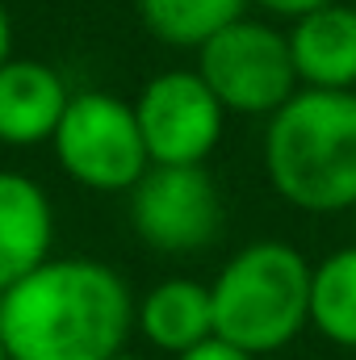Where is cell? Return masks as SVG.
<instances>
[{
    "label": "cell",
    "mask_w": 356,
    "mask_h": 360,
    "mask_svg": "<svg viewBox=\"0 0 356 360\" xmlns=\"http://www.w3.org/2000/svg\"><path fill=\"white\" fill-rule=\"evenodd\" d=\"M126 276L92 256H51L0 293L8 360H113L134 335Z\"/></svg>",
    "instance_id": "1"
},
{
    "label": "cell",
    "mask_w": 356,
    "mask_h": 360,
    "mask_svg": "<svg viewBox=\"0 0 356 360\" xmlns=\"http://www.w3.org/2000/svg\"><path fill=\"white\" fill-rule=\"evenodd\" d=\"M272 193L302 214L356 210V89H298L260 143Z\"/></svg>",
    "instance_id": "2"
},
{
    "label": "cell",
    "mask_w": 356,
    "mask_h": 360,
    "mask_svg": "<svg viewBox=\"0 0 356 360\" xmlns=\"http://www.w3.org/2000/svg\"><path fill=\"white\" fill-rule=\"evenodd\" d=\"M314 264L285 239H256L239 248L210 281L214 335L252 356L289 348L310 327Z\"/></svg>",
    "instance_id": "3"
},
{
    "label": "cell",
    "mask_w": 356,
    "mask_h": 360,
    "mask_svg": "<svg viewBox=\"0 0 356 360\" xmlns=\"http://www.w3.org/2000/svg\"><path fill=\"white\" fill-rule=\"evenodd\" d=\"M51 147L63 176L92 193H130L151 168L134 101L101 89L72 92Z\"/></svg>",
    "instance_id": "4"
},
{
    "label": "cell",
    "mask_w": 356,
    "mask_h": 360,
    "mask_svg": "<svg viewBox=\"0 0 356 360\" xmlns=\"http://www.w3.org/2000/svg\"><path fill=\"white\" fill-rule=\"evenodd\" d=\"M193 55H197L193 68L214 89L222 109L239 117H272L302 89L293 72V55H289V34L272 25L268 17L243 13Z\"/></svg>",
    "instance_id": "5"
},
{
    "label": "cell",
    "mask_w": 356,
    "mask_h": 360,
    "mask_svg": "<svg viewBox=\"0 0 356 360\" xmlns=\"http://www.w3.org/2000/svg\"><path fill=\"white\" fill-rule=\"evenodd\" d=\"M126 197L130 226L151 252L193 256L222 235V193L205 164H151Z\"/></svg>",
    "instance_id": "6"
},
{
    "label": "cell",
    "mask_w": 356,
    "mask_h": 360,
    "mask_svg": "<svg viewBox=\"0 0 356 360\" xmlns=\"http://www.w3.org/2000/svg\"><path fill=\"white\" fill-rule=\"evenodd\" d=\"M151 164H205L227 130V109L197 68H168L134 96Z\"/></svg>",
    "instance_id": "7"
},
{
    "label": "cell",
    "mask_w": 356,
    "mask_h": 360,
    "mask_svg": "<svg viewBox=\"0 0 356 360\" xmlns=\"http://www.w3.org/2000/svg\"><path fill=\"white\" fill-rule=\"evenodd\" d=\"M68 101H72V89L51 63L13 55L0 68V143L4 147L51 143Z\"/></svg>",
    "instance_id": "8"
},
{
    "label": "cell",
    "mask_w": 356,
    "mask_h": 360,
    "mask_svg": "<svg viewBox=\"0 0 356 360\" xmlns=\"http://www.w3.org/2000/svg\"><path fill=\"white\" fill-rule=\"evenodd\" d=\"M55 205L46 188L25 172L0 168V293L25 272L51 260Z\"/></svg>",
    "instance_id": "9"
},
{
    "label": "cell",
    "mask_w": 356,
    "mask_h": 360,
    "mask_svg": "<svg viewBox=\"0 0 356 360\" xmlns=\"http://www.w3.org/2000/svg\"><path fill=\"white\" fill-rule=\"evenodd\" d=\"M289 55L302 89H356V8L331 0L289 21Z\"/></svg>",
    "instance_id": "10"
},
{
    "label": "cell",
    "mask_w": 356,
    "mask_h": 360,
    "mask_svg": "<svg viewBox=\"0 0 356 360\" xmlns=\"http://www.w3.org/2000/svg\"><path fill=\"white\" fill-rule=\"evenodd\" d=\"M134 331L164 356H180L214 335L210 285L193 276H168L134 302Z\"/></svg>",
    "instance_id": "11"
},
{
    "label": "cell",
    "mask_w": 356,
    "mask_h": 360,
    "mask_svg": "<svg viewBox=\"0 0 356 360\" xmlns=\"http://www.w3.org/2000/svg\"><path fill=\"white\" fill-rule=\"evenodd\" d=\"M143 30L172 46V51H197L218 30L239 21L248 13V0H134Z\"/></svg>",
    "instance_id": "12"
},
{
    "label": "cell",
    "mask_w": 356,
    "mask_h": 360,
    "mask_svg": "<svg viewBox=\"0 0 356 360\" xmlns=\"http://www.w3.org/2000/svg\"><path fill=\"white\" fill-rule=\"evenodd\" d=\"M310 327L344 348L356 352V243L336 248L314 264L310 281Z\"/></svg>",
    "instance_id": "13"
},
{
    "label": "cell",
    "mask_w": 356,
    "mask_h": 360,
    "mask_svg": "<svg viewBox=\"0 0 356 360\" xmlns=\"http://www.w3.org/2000/svg\"><path fill=\"white\" fill-rule=\"evenodd\" d=\"M172 360H260L252 356V352H243L239 344H231V340H222V335H210V340H201L197 348H189V352H180Z\"/></svg>",
    "instance_id": "14"
},
{
    "label": "cell",
    "mask_w": 356,
    "mask_h": 360,
    "mask_svg": "<svg viewBox=\"0 0 356 360\" xmlns=\"http://www.w3.org/2000/svg\"><path fill=\"white\" fill-rule=\"evenodd\" d=\"M248 4L260 8L272 21H298V17H306V13H314V8H323L331 0H248Z\"/></svg>",
    "instance_id": "15"
},
{
    "label": "cell",
    "mask_w": 356,
    "mask_h": 360,
    "mask_svg": "<svg viewBox=\"0 0 356 360\" xmlns=\"http://www.w3.org/2000/svg\"><path fill=\"white\" fill-rule=\"evenodd\" d=\"M13 59V17H8V8L0 4V68Z\"/></svg>",
    "instance_id": "16"
},
{
    "label": "cell",
    "mask_w": 356,
    "mask_h": 360,
    "mask_svg": "<svg viewBox=\"0 0 356 360\" xmlns=\"http://www.w3.org/2000/svg\"><path fill=\"white\" fill-rule=\"evenodd\" d=\"M113 360H147V356H134V352H117Z\"/></svg>",
    "instance_id": "17"
},
{
    "label": "cell",
    "mask_w": 356,
    "mask_h": 360,
    "mask_svg": "<svg viewBox=\"0 0 356 360\" xmlns=\"http://www.w3.org/2000/svg\"><path fill=\"white\" fill-rule=\"evenodd\" d=\"M0 360H8V348H4V335H0Z\"/></svg>",
    "instance_id": "18"
},
{
    "label": "cell",
    "mask_w": 356,
    "mask_h": 360,
    "mask_svg": "<svg viewBox=\"0 0 356 360\" xmlns=\"http://www.w3.org/2000/svg\"><path fill=\"white\" fill-rule=\"evenodd\" d=\"M352 218H356V210H352Z\"/></svg>",
    "instance_id": "19"
}]
</instances>
